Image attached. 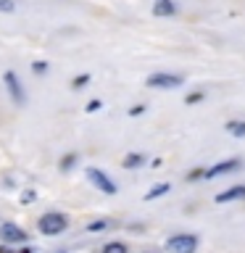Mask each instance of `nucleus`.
Segmentation results:
<instances>
[{
	"label": "nucleus",
	"instance_id": "22",
	"mask_svg": "<svg viewBox=\"0 0 245 253\" xmlns=\"http://www.w3.org/2000/svg\"><path fill=\"white\" fill-rule=\"evenodd\" d=\"M0 253H8V251H0Z\"/></svg>",
	"mask_w": 245,
	"mask_h": 253
},
{
	"label": "nucleus",
	"instance_id": "15",
	"mask_svg": "<svg viewBox=\"0 0 245 253\" xmlns=\"http://www.w3.org/2000/svg\"><path fill=\"white\" fill-rule=\"evenodd\" d=\"M87 82H90V77H87V74H79V77L74 79V87H77V90H79V87H84Z\"/></svg>",
	"mask_w": 245,
	"mask_h": 253
},
{
	"label": "nucleus",
	"instance_id": "6",
	"mask_svg": "<svg viewBox=\"0 0 245 253\" xmlns=\"http://www.w3.org/2000/svg\"><path fill=\"white\" fill-rule=\"evenodd\" d=\"M5 84H8V90H11V95H13V100L19 103H24V92H21V84H19V77L13 74V71H8L5 74Z\"/></svg>",
	"mask_w": 245,
	"mask_h": 253
},
{
	"label": "nucleus",
	"instance_id": "9",
	"mask_svg": "<svg viewBox=\"0 0 245 253\" xmlns=\"http://www.w3.org/2000/svg\"><path fill=\"white\" fill-rule=\"evenodd\" d=\"M237 198H245V187H229L227 193H219L216 203H229V201H237Z\"/></svg>",
	"mask_w": 245,
	"mask_h": 253
},
{
	"label": "nucleus",
	"instance_id": "3",
	"mask_svg": "<svg viewBox=\"0 0 245 253\" xmlns=\"http://www.w3.org/2000/svg\"><path fill=\"white\" fill-rule=\"evenodd\" d=\"M182 84V77L177 74H150L148 77V87H158V90H174Z\"/></svg>",
	"mask_w": 245,
	"mask_h": 253
},
{
	"label": "nucleus",
	"instance_id": "17",
	"mask_svg": "<svg viewBox=\"0 0 245 253\" xmlns=\"http://www.w3.org/2000/svg\"><path fill=\"white\" fill-rule=\"evenodd\" d=\"M100 106H103V103H100V100H92V103H87V111H98Z\"/></svg>",
	"mask_w": 245,
	"mask_h": 253
},
{
	"label": "nucleus",
	"instance_id": "16",
	"mask_svg": "<svg viewBox=\"0 0 245 253\" xmlns=\"http://www.w3.org/2000/svg\"><path fill=\"white\" fill-rule=\"evenodd\" d=\"M108 227V221H92L90 224V232H98V229H106Z\"/></svg>",
	"mask_w": 245,
	"mask_h": 253
},
{
	"label": "nucleus",
	"instance_id": "19",
	"mask_svg": "<svg viewBox=\"0 0 245 253\" xmlns=\"http://www.w3.org/2000/svg\"><path fill=\"white\" fill-rule=\"evenodd\" d=\"M21 201H24V203H32V201H35V193H24Z\"/></svg>",
	"mask_w": 245,
	"mask_h": 253
},
{
	"label": "nucleus",
	"instance_id": "12",
	"mask_svg": "<svg viewBox=\"0 0 245 253\" xmlns=\"http://www.w3.org/2000/svg\"><path fill=\"white\" fill-rule=\"evenodd\" d=\"M103 253H126V245L124 243H111L103 248Z\"/></svg>",
	"mask_w": 245,
	"mask_h": 253
},
{
	"label": "nucleus",
	"instance_id": "20",
	"mask_svg": "<svg viewBox=\"0 0 245 253\" xmlns=\"http://www.w3.org/2000/svg\"><path fill=\"white\" fill-rule=\"evenodd\" d=\"M201 98H203V95H198V92H195V95H187V103H198Z\"/></svg>",
	"mask_w": 245,
	"mask_h": 253
},
{
	"label": "nucleus",
	"instance_id": "13",
	"mask_svg": "<svg viewBox=\"0 0 245 253\" xmlns=\"http://www.w3.org/2000/svg\"><path fill=\"white\" fill-rule=\"evenodd\" d=\"M140 164H142V156H126V158H124V166H126V169L140 166Z\"/></svg>",
	"mask_w": 245,
	"mask_h": 253
},
{
	"label": "nucleus",
	"instance_id": "5",
	"mask_svg": "<svg viewBox=\"0 0 245 253\" xmlns=\"http://www.w3.org/2000/svg\"><path fill=\"white\" fill-rule=\"evenodd\" d=\"M0 237H3V243H24L27 240V232H24L21 227L11 224V221H5V224L0 227Z\"/></svg>",
	"mask_w": 245,
	"mask_h": 253
},
{
	"label": "nucleus",
	"instance_id": "10",
	"mask_svg": "<svg viewBox=\"0 0 245 253\" xmlns=\"http://www.w3.org/2000/svg\"><path fill=\"white\" fill-rule=\"evenodd\" d=\"M171 190V185H166V182H161V185H156L153 190H150V193L145 195V201H153V198H161V195H166Z\"/></svg>",
	"mask_w": 245,
	"mask_h": 253
},
{
	"label": "nucleus",
	"instance_id": "14",
	"mask_svg": "<svg viewBox=\"0 0 245 253\" xmlns=\"http://www.w3.org/2000/svg\"><path fill=\"white\" fill-rule=\"evenodd\" d=\"M13 8H16L13 0H0V11H3V13H11Z\"/></svg>",
	"mask_w": 245,
	"mask_h": 253
},
{
	"label": "nucleus",
	"instance_id": "21",
	"mask_svg": "<svg viewBox=\"0 0 245 253\" xmlns=\"http://www.w3.org/2000/svg\"><path fill=\"white\" fill-rule=\"evenodd\" d=\"M19 253H32V251H29V248H27V251H19Z\"/></svg>",
	"mask_w": 245,
	"mask_h": 253
},
{
	"label": "nucleus",
	"instance_id": "11",
	"mask_svg": "<svg viewBox=\"0 0 245 253\" xmlns=\"http://www.w3.org/2000/svg\"><path fill=\"white\" fill-rule=\"evenodd\" d=\"M227 132L235 134V137H245V122H229L227 124Z\"/></svg>",
	"mask_w": 245,
	"mask_h": 253
},
{
	"label": "nucleus",
	"instance_id": "4",
	"mask_svg": "<svg viewBox=\"0 0 245 253\" xmlns=\"http://www.w3.org/2000/svg\"><path fill=\"white\" fill-rule=\"evenodd\" d=\"M87 177H90V182H92L98 190H103V193H108V195L116 193V185H114V182H111L100 169H92V166H90V169H87Z\"/></svg>",
	"mask_w": 245,
	"mask_h": 253
},
{
	"label": "nucleus",
	"instance_id": "2",
	"mask_svg": "<svg viewBox=\"0 0 245 253\" xmlns=\"http://www.w3.org/2000/svg\"><path fill=\"white\" fill-rule=\"evenodd\" d=\"M166 248L171 253H195L198 248V237L195 235H174L169 243H166Z\"/></svg>",
	"mask_w": 245,
	"mask_h": 253
},
{
	"label": "nucleus",
	"instance_id": "18",
	"mask_svg": "<svg viewBox=\"0 0 245 253\" xmlns=\"http://www.w3.org/2000/svg\"><path fill=\"white\" fill-rule=\"evenodd\" d=\"M35 71H37V74H42V71H45V61H35Z\"/></svg>",
	"mask_w": 245,
	"mask_h": 253
},
{
	"label": "nucleus",
	"instance_id": "8",
	"mask_svg": "<svg viewBox=\"0 0 245 253\" xmlns=\"http://www.w3.org/2000/svg\"><path fill=\"white\" fill-rule=\"evenodd\" d=\"M174 13H177L174 0H156L153 3V16H174Z\"/></svg>",
	"mask_w": 245,
	"mask_h": 253
},
{
	"label": "nucleus",
	"instance_id": "1",
	"mask_svg": "<svg viewBox=\"0 0 245 253\" xmlns=\"http://www.w3.org/2000/svg\"><path fill=\"white\" fill-rule=\"evenodd\" d=\"M66 216H63V213H58V211H50V213H45L42 219H40V232L42 235H61L63 229H66Z\"/></svg>",
	"mask_w": 245,
	"mask_h": 253
},
{
	"label": "nucleus",
	"instance_id": "7",
	"mask_svg": "<svg viewBox=\"0 0 245 253\" xmlns=\"http://www.w3.org/2000/svg\"><path fill=\"white\" fill-rule=\"evenodd\" d=\"M237 166H240V161H235V158H232V161H221V164L213 166V169L205 171V177H208V179H213V177H221V174H229L232 169H237Z\"/></svg>",
	"mask_w": 245,
	"mask_h": 253
}]
</instances>
